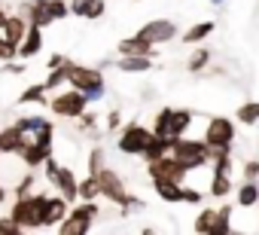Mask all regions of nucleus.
<instances>
[{
	"instance_id": "1",
	"label": "nucleus",
	"mask_w": 259,
	"mask_h": 235,
	"mask_svg": "<svg viewBox=\"0 0 259 235\" xmlns=\"http://www.w3.org/2000/svg\"><path fill=\"white\" fill-rule=\"evenodd\" d=\"M67 86L79 89L89 101H101L107 95V80L98 67H85V64H67Z\"/></svg>"
},
{
	"instance_id": "2",
	"label": "nucleus",
	"mask_w": 259,
	"mask_h": 235,
	"mask_svg": "<svg viewBox=\"0 0 259 235\" xmlns=\"http://www.w3.org/2000/svg\"><path fill=\"white\" fill-rule=\"evenodd\" d=\"M171 153L183 162L186 171H198V168H204V165L210 162V156H213V150L204 144V138L195 141V138H186V135H183V138H174Z\"/></svg>"
},
{
	"instance_id": "3",
	"label": "nucleus",
	"mask_w": 259,
	"mask_h": 235,
	"mask_svg": "<svg viewBox=\"0 0 259 235\" xmlns=\"http://www.w3.org/2000/svg\"><path fill=\"white\" fill-rule=\"evenodd\" d=\"M43 202H46V192L22 195V199H16L10 214L22 223L25 232H37V229H43Z\"/></svg>"
},
{
	"instance_id": "4",
	"label": "nucleus",
	"mask_w": 259,
	"mask_h": 235,
	"mask_svg": "<svg viewBox=\"0 0 259 235\" xmlns=\"http://www.w3.org/2000/svg\"><path fill=\"white\" fill-rule=\"evenodd\" d=\"M89 107V98L79 92V89H58L52 98H49V110L58 116V120H79Z\"/></svg>"
},
{
	"instance_id": "5",
	"label": "nucleus",
	"mask_w": 259,
	"mask_h": 235,
	"mask_svg": "<svg viewBox=\"0 0 259 235\" xmlns=\"http://www.w3.org/2000/svg\"><path fill=\"white\" fill-rule=\"evenodd\" d=\"M98 214H101L98 202H79V205H73L70 214L58 223V232H61V235H85V232L92 229V223H95Z\"/></svg>"
},
{
	"instance_id": "6",
	"label": "nucleus",
	"mask_w": 259,
	"mask_h": 235,
	"mask_svg": "<svg viewBox=\"0 0 259 235\" xmlns=\"http://www.w3.org/2000/svg\"><path fill=\"white\" fill-rule=\"evenodd\" d=\"M153 129H147V126H141V123H128L122 132H119V138H116V150L122 153V156H144V150H147V144L153 141Z\"/></svg>"
},
{
	"instance_id": "7",
	"label": "nucleus",
	"mask_w": 259,
	"mask_h": 235,
	"mask_svg": "<svg viewBox=\"0 0 259 235\" xmlns=\"http://www.w3.org/2000/svg\"><path fill=\"white\" fill-rule=\"evenodd\" d=\"M235 120H229V116H210L207 126H204V144L210 150H232L235 144Z\"/></svg>"
},
{
	"instance_id": "8",
	"label": "nucleus",
	"mask_w": 259,
	"mask_h": 235,
	"mask_svg": "<svg viewBox=\"0 0 259 235\" xmlns=\"http://www.w3.org/2000/svg\"><path fill=\"white\" fill-rule=\"evenodd\" d=\"M147 174H150L153 183H156V180H177V183H183V177H186L189 171L183 168V162H180L174 153H168V156H162V159L147 162Z\"/></svg>"
},
{
	"instance_id": "9",
	"label": "nucleus",
	"mask_w": 259,
	"mask_h": 235,
	"mask_svg": "<svg viewBox=\"0 0 259 235\" xmlns=\"http://www.w3.org/2000/svg\"><path fill=\"white\" fill-rule=\"evenodd\" d=\"M138 34H141L147 43L162 46V43H171V40L177 37V25H174L171 19H153V22H147Z\"/></svg>"
},
{
	"instance_id": "10",
	"label": "nucleus",
	"mask_w": 259,
	"mask_h": 235,
	"mask_svg": "<svg viewBox=\"0 0 259 235\" xmlns=\"http://www.w3.org/2000/svg\"><path fill=\"white\" fill-rule=\"evenodd\" d=\"M70 214V202L58 192V195H46L43 202V229H58V223Z\"/></svg>"
},
{
	"instance_id": "11",
	"label": "nucleus",
	"mask_w": 259,
	"mask_h": 235,
	"mask_svg": "<svg viewBox=\"0 0 259 235\" xmlns=\"http://www.w3.org/2000/svg\"><path fill=\"white\" fill-rule=\"evenodd\" d=\"M19 159L25 162V168H43L46 165V159H52V147L49 144H40V141H34V144H25L22 147V153H19Z\"/></svg>"
},
{
	"instance_id": "12",
	"label": "nucleus",
	"mask_w": 259,
	"mask_h": 235,
	"mask_svg": "<svg viewBox=\"0 0 259 235\" xmlns=\"http://www.w3.org/2000/svg\"><path fill=\"white\" fill-rule=\"evenodd\" d=\"M28 28H31V22L22 16V13H13L7 22H4V40L10 43V46H22V40H25V34H28Z\"/></svg>"
},
{
	"instance_id": "13",
	"label": "nucleus",
	"mask_w": 259,
	"mask_h": 235,
	"mask_svg": "<svg viewBox=\"0 0 259 235\" xmlns=\"http://www.w3.org/2000/svg\"><path fill=\"white\" fill-rule=\"evenodd\" d=\"M25 144H28V141H25V132H22L16 123H13V126H7V129H0V153H7V156H19Z\"/></svg>"
},
{
	"instance_id": "14",
	"label": "nucleus",
	"mask_w": 259,
	"mask_h": 235,
	"mask_svg": "<svg viewBox=\"0 0 259 235\" xmlns=\"http://www.w3.org/2000/svg\"><path fill=\"white\" fill-rule=\"evenodd\" d=\"M52 186H55V192H61L67 202H79V180H76L73 168L61 165V171H58V177H55Z\"/></svg>"
},
{
	"instance_id": "15",
	"label": "nucleus",
	"mask_w": 259,
	"mask_h": 235,
	"mask_svg": "<svg viewBox=\"0 0 259 235\" xmlns=\"http://www.w3.org/2000/svg\"><path fill=\"white\" fill-rule=\"evenodd\" d=\"M16 126L25 132V141H28V144H34V141H37V135H40L43 129H49L52 123L46 120V116H40V113H25V116H19V120H16Z\"/></svg>"
},
{
	"instance_id": "16",
	"label": "nucleus",
	"mask_w": 259,
	"mask_h": 235,
	"mask_svg": "<svg viewBox=\"0 0 259 235\" xmlns=\"http://www.w3.org/2000/svg\"><path fill=\"white\" fill-rule=\"evenodd\" d=\"M116 49H119V55H153V58L159 55V52H156V46H153V43H147L141 34L119 40V46H116Z\"/></svg>"
},
{
	"instance_id": "17",
	"label": "nucleus",
	"mask_w": 259,
	"mask_h": 235,
	"mask_svg": "<svg viewBox=\"0 0 259 235\" xmlns=\"http://www.w3.org/2000/svg\"><path fill=\"white\" fill-rule=\"evenodd\" d=\"M153 55H119V61H116V67L122 70V73H147V70H153Z\"/></svg>"
},
{
	"instance_id": "18",
	"label": "nucleus",
	"mask_w": 259,
	"mask_h": 235,
	"mask_svg": "<svg viewBox=\"0 0 259 235\" xmlns=\"http://www.w3.org/2000/svg\"><path fill=\"white\" fill-rule=\"evenodd\" d=\"M40 49H43V28L31 25V28H28V34H25V40H22V46H19V58H22V61H28V58H34Z\"/></svg>"
},
{
	"instance_id": "19",
	"label": "nucleus",
	"mask_w": 259,
	"mask_h": 235,
	"mask_svg": "<svg viewBox=\"0 0 259 235\" xmlns=\"http://www.w3.org/2000/svg\"><path fill=\"white\" fill-rule=\"evenodd\" d=\"M153 189H156L159 199L168 202V205H180V202H183V183H177V180H156Z\"/></svg>"
},
{
	"instance_id": "20",
	"label": "nucleus",
	"mask_w": 259,
	"mask_h": 235,
	"mask_svg": "<svg viewBox=\"0 0 259 235\" xmlns=\"http://www.w3.org/2000/svg\"><path fill=\"white\" fill-rule=\"evenodd\" d=\"M213 31H217V22H195L192 28H186V31H183V43H186V46L204 43Z\"/></svg>"
},
{
	"instance_id": "21",
	"label": "nucleus",
	"mask_w": 259,
	"mask_h": 235,
	"mask_svg": "<svg viewBox=\"0 0 259 235\" xmlns=\"http://www.w3.org/2000/svg\"><path fill=\"white\" fill-rule=\"evenodd\" d=\"M235 202H238V208H253L259 202V180H244L235 189Z\"/></svg>"
},
{
	"instance_id": "22",
	"label": "nucleus",
	"mask_w": 259,
	"mask_h": 235,
	"mask_svg": "<svg viewBox=\"0 0 259 235\" xmlns=\"http://www.w3.org/2000/svg\"><path fill=\"white\" fill-rule=\"evenodd\" d=\"M153 132L162 138H174V107H162L153 120Z\"/></svg>"
},
{
	"instance_id": "23",
	"label": "nucleus",
	"mask_w": 259,
	"mask_h": 235,
	"mask_svg": "<svg viewBox=\"0 0 259 235\" xmlns=\"http://www.w3.org/2000/svg\"><path fill=\"white\" fill-rule=\"evenodd\" d=\"M171 147H174V138L153 135V141H150V144H147V150H144V159H147V162L162 159V156H168V153H171Z\"/></svg>"
},
{
	"instance_id": "24",
	"label": "nucleus",
	"mask_w": 259,
	"mask_h": 235,
	"mask_svg": "<svg viewBox=\"0 0 259 235\" xmlns=\"http://www.w3.org/2000/svg\"><path fill=\"white\" fill-rule=\"evenodd\" d=\"M210 58H213V55H210V49H207V46H198V49L186 58V70H189V73H201V70H207Z\"/></svg>"
},
{
	"instance_id": "25",
	"label": "nucleus",
	"mask_w": 259,
	"mask_h": 235,
	"mask_svg": "<svg viewBox=\"0 0 259 235\" xmlns=\"http://www.w3.org/2000/svg\"><path fill=\"white\" fill-rule=\"evenodd\" d=\"M235 120L241 126H256L259 123V101H244L238 110H235Z\"/></svg>"
},
{
	"instance_id": "26",
	"label": "nucleus",
	"mask_w": 259,
	"mask_h": 235,
	"mask_svg": "<svg viewBox=\"0 0 259 235\" xmlns=\"http://www.w3.org/2000/svg\"><path fill=\"white\" fill-rule=\"evenodd\" d=\"M207 192H210V195H217V199H226V195H232V174H220V171H213Z\"/></svg>"
},
{
	"instance_id": "27",
	"label": "nucleus",
	"mask_w": 259,
	"mask_h": 235,
	"mask_svg": "<svg viewBox=\"0 0 259 235\" xmlns=\"http://www.w3.org/2000/svg\"><path fill=\"white\" fill-rule=\"evenodd\" d=\"M229 232H232V205H223V208H217V220H213L210 235H229Z\"/></svg>"
},
{
	"instance_id": "28",
	"label": "nucleus",
	"mask_w": 259,
	"mask_h": 235,
	"mask_svg": "<svg viewBox=\"0 0 259 235\" xmlns=\"http://www.w3.org/2000/svg\"><path fill=\"white\" fill-rule=\"evenodd\" d=\"M19 104H49V98H46V86H43V83L28 86V89L19 95Z\"/></svg>"
},
{
	"instance_id": "29",
	"label": "nucleus",
	"mask_w": 259,
	"mask_h": 235,
	"mask_svg": "<svg viewBox=\"0 0 259 235\" xmlns=\"http://www.w3.org/2000/svg\"><path fill=\"white\" fill-rule=\"evenodd\" d=\"M213 220H217V208H201L198 217H195V223H192V229H195L198 235H210Z\"/></svg>"
},
{
	"instance_id": "30",
	"label": "nucleus",
	"mask_w": 259,
	"mask_h": 235,
	"mask_svg": "<svg viewBox=\"0 0 259 235\" xmlns=\"http://www.w3.org/2000/svg\"><path fill=\"white\" fill-rule=\"evenodd\" d=\"M98 120H101V116H98V113H89V110L79 116V132H82L89 141H98V138H101V132H98Z\"/></svg>"
},
{
	"instance_id": "31",
	"label": "nucleus",
	"mask_w": 259,
	"mask_h": 235,
	"mask_svg": "<svg viewBox=\"0 0 259 235\" xmlns=\"http://www.w3.org/2000/svg\"><path fill=\"white\" fill-rule=\"evenodd\" d=\"M192 126V110L186 107H174V138H183Z\"/></svg>"
},
{
	"instance_id": "32",
	"label": "nucleus",
	"mask_w": 259,
	"mask_h": 235,
	"mask_svg": "<svg viewBox=\"0 0 259 235\" xmlns=\"http://www.w3.org/2000/svg\"><path fill=\"white\" fill-rule=\"evenodd\" d=\"M101 195V186H98V177L95 174H85L79 180V202H95Z\"/></svg>"
},
{
	"instance_id": "33",
	"label": "nucleus",
	"mask_w": 259,
	"mask_h": 235,
	"mask_svg": "<svg viewBox=\"0 0 259 235\" xmlns=\"http://www.w3.org/2000/svg\"><path fill=\"white\" fill-rule=\"evenodd\" d=\"M64 83H67V67H49V76L43 80L46 92H58Z\"/></svg>"
},
{
	"instance_id": "34",
	"label": "nucleus",
	"mask_w": 259,
	"mask_h": 235,
	"mask_svg": "<svg viewBox=\"0 0 259 235\" xmlns=\"http://www.w3.org/2000/svg\"><path fill=\"white\" fill-rule=\"evenodd\" d=\"M210 165H213V171H220V174H232V150H213Z\"/></svg>"
},
{
	"instance_id": "35",
	"label": "nucleus",
	"mask_w": 259,
	"mask_h": 235,
	"mask_svg": "<svg viewBox=\"0 0 259 235\" xmlns=\"http://www.w3.org/2000/svg\"><path fill=\"white\" fill-rule=\"evenodd\" d=\"M104 165H107V153H104L101 144H95L92 153H89V159H85V168H89V174H95V171H101Z\"/></svg>"
},
{
	"instance_id": "36",
	"label": "nucleus",
	"mask_w": 259,
	"mask_h": 235,
	"mask_svg": "<svg viewBox=\"0 0 259 235\" xmlns=\"http://www.w3.org/2000/svg\"><path fill=\"white\" fill-rule=\"evenodd\" d=\"M46 7H49V13H52L55 22H64L70 16V0H46Z\"/></svg>"
},
{
	"instance_id": "37",
	"label": "nucleus",
	"mask_w": 259,
	"mask_h": 235,
	"mask_svg": "<svg viewBox=\"0 0 259 235\" xmlns=\"http://www.w3.org/2000/svg\"><path fill=\"white\" fill-rule=\"evenodd\" d=\"M19 232H25L22 229V223L10 214V217H0V235H19Z\"/></svg>"
},
{
	"instance_id": "38",
	"label": "nucleus",
	"mask_w": 259,
	"mask_h": 235,
	"mask_svg": "<svg viewBox=\"0 0 259 235\" xmlns=\"http://www.w3.org/2000/svg\"><path fill=\"white\" fill-rule=\"evenodd\" d=\"M34 180H37V177H34V168H31V174H25V177L19 180V186L13 189V192H16V199H22V195H31V192H34Z\"/></svg>"
},
{
	"instance_id": "39",
	"label": "nucleus",
	"mask_w": 259,
	"mask_h": 235,
	"mask_svg": "<svg viewBox=\"0 0 259 235\" xmlns=\"http://www.w3.org/2000/svg\"><path fill=\"white\" fill-rule=\"evenodd\" d=\"M241 174H244V180H259V159H247L241 165Z\"/></svg>"
},
{
	"instance_id": "40",
	"label": "nucleus",
	"mask_w": 259,
	"mask_h": 235,
	"mask_svg": "<svg viewBox=\"0 0 259 235\" xmlns=\"http://www.w3.org/2000/svg\"><path fill=\"white\" fill-rule=\"evenodd\" d=\"M104 13H107V4H104V0H92V7H89V13H85V22H98Z\"/></svg>"
},
{
	"instance_id": "41",
	"label": "nucleus",
	"mask_w": 259,
	"mask_h": 235,
	"mask_svg": "<svg viewBox=\"0 0 259 235\" xmlns=\"http://www.w3.org/2000/svg\"><path fill=\"white\" fill-rule=\"evenodd\" d=\"M122 126V113L119 110H110L107 116H104V132H116Z\"/></svg>"
},
{
	"instance_id": "42",
	"label": "nucleus",
	"mask_w": 259,
	"mask_h": 235,
	"mask_svg": "<svg viewBox=\"0 0 259 235\" xmlns=\"http://www.w3.org/2000/svg\"><path fill=\"white\" fill-rule=\"evenodd\" d=\"M183 202H186V205H201V202H204V192L195 189V186H183Z\"/></svg>"
},
{
	"instance_id": "43",
	"label": "nucleus",
	"mask_w": 259,
	"mask_h": 235,
	"mask_svg": "<svg viewBox=\"0 0 259 235\" xmlns=\"http://www.w3.org/2000/svg\"><path fill=\"white\" fill-rule=\"evenodd\" d=\"M89 7H92V0H70V16H76V19H85Z\"/></svg>"
},
{
	"instance_id": "44",
	"label": "nucleus",
	"mask_w": 259,
	"mask_h": 235,
	"mask_svg": "<svg viewBox=\"0 0 259 235\" xmlns=\"http://www.w3.org/2000/svg\"><path fill=\"white\" fill-rule=\"evenodd\" d=\"M0 70H4V73H25V64L22 61H4V67H0Z\"/></svg>"
},
{
	"instance_id": "45",
	"label": "nucleus",
	"mask_w": 259,
	"mask_h": 235,
	"mask_svg": "<svg viewBox=\"0 0 259 235\" xmlns=\"http://www.w3.org/2000/svg\"><path fill=\"white\" fill-rule=\"evenodd\" d=\"M67 64H70V58L61 55V52H55V55L49 58V67H67Z\"/></svg>"
},
{
	"instance_id": "46",
	"label": "nucleus",
	"mask_w": 259,
	"mask_h": 235,
	"mask_svg": "<svg viewBox=\"0 0 259 235\" xmlns=\"http://www.w3.org/2000/svg\"><path fill=\"white\" fill-rule=\"evenodd\" d=\"M7 19H10V13H7V7H4V4H0V28H4V22H7Z\"/></svg>"
},
{
	"instance_id": "47",
	"label": "nucleus",
	"mask_w": 259,
	"mask_h": 235,
	"mask_svg": "<svg viewBox=\"0 0 259 235\" xmlns=\"http://www.w3.org/2000/svg\"><path fill=\"white\" fill-rule=\"evenodd\" d=\"M4 202H7V186L0 183V205H4Z\"/></svg>"
},
{
	"instance_id": "48",
	"label": "nucleus",
	"mask_w": 259,
	"mask_h": 235,
	"mask_svg": "<svg viewBox=\"0 0 259 235\" xmlns=\"http://www.w3.org/2000/svg\"><path fill=\"white\" fill-rule=\"evenodd\" d=\"M226 4V0H210V7H223Z\"/></svg>"
},
{
	"instance_id": "49",
	"label": "nucleus",
	"mask_w": 259,
	"mask_h": 235,
	"mask_svg": "<svg viewBox=\"0 0 259 235\" xmlns=\"http://www.w3.org/2000/svg\"><path fill=\"white\" fill-rule=\"evenodd\" d=\"M34 4H37V0H34Z\"/></svg>"
}]
</instances>
